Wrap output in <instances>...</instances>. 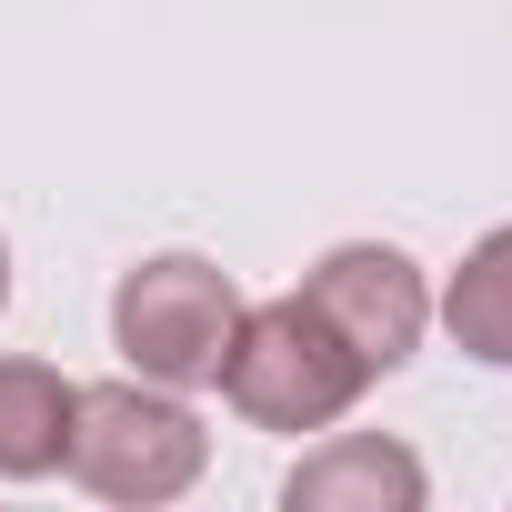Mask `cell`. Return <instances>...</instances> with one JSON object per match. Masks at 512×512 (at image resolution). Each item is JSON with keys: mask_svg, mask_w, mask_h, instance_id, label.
Returning <instances> with one entry per match:
<instances>
[{"mask_svg": "<svg viewBox=\"0 0 512 512\" xmlns=\"http://www.w3.org/2000/svg\"><path fill=\"white\" fill-rule=\"evenodd\" d=\"M61 472L111 512H161L211 472V432H201L191 392H171V382H141V372L81 382V422H71Z\"/></svg>", "mask_w": 512, "mask_h": 512, "instance_id": "cell-2", "label": "cell"}, {"mask_svg": "<svg viewBox=\"0 0 512 512\" xmlns=\"http://www.w3.org/2000/svg\"><path fill=\"white\" fill-rule=\"evenodd\" d=\"M432 322L452 332L462 362L512 372V221H492V231L462 251V262H452V282L432 292Z\"/></svg>", "mask_w": 512, "mask_h": 512, "instance_id": "cell-7", "label": "cell"}, {"mask_svg": "<svg viewBox=\"0 0 512 512\" xmlns=\"http://www.w3.org/2000/svg\"><path fill=\"white\" fill-rule=\"evenodd\" d=\"M422 502H432V472L392 432H322L282 472V512H422Z\"/></svg>", "mask_w": 512, "mask_h": 512, "instance_id": "cell-5", "label": "cell"}, {"mask_svg": "<svg viewBox=\"0 0 512 512\" xmlns=\"http://www.w3.org/2000/svg\"><path fill=\"white\" fill-rule=\"evenodd\" d=\"M302 302L362 352L372 382L402 372L422 352V332H432V282H422V262L402 241H332L322 262L302 272Z\"/></svg>", "mask_w": 512, "mask_h": 512, "instance_id": "cell-4", "label": "cell"}, {"mask_svg": "<svg viewBox=\"0 0 512 512\" xmlns=\"http://www.w3.org/2000/svg\"><path fill=\"white\" fill-rule=\"evenodd\" d=\"M372 392V372H362V352L302 302V292H282V302H241V322H231V352H221V402L251 422V432H332V422H352V402Z\"/></svg>", "mask_w": 512, "mask_h": 512, "instance_id": "cell-1", "label": "cell"}, {"mask_svg": "<svg viewBox=\"0 0 512 512\" xmlns=\"http://www.w3.org/2000/svg\"><path fill=\"white\" fill-rule=\"evenodd\" d=\"M0 312H11V241H0Z\"/></svg>", "mask_w": 512, "mask_h": 512, "instance_id": "cell-8", "label": "cell"}, {"mask_svg": "<svg viewBox=\"0 0 512 512\" xmlns=\"http://www.w3.org/2000/svg\"><path fill=\"white\" fill-rule=\"evenodd\" d=\"M231 322H241V282L211 262V251H141V262L111 282V352L141 382H171V392L221 382Z\"/></svg>", "mask_w": 512, "mask_h": 512, "instance_id": "cell-3", "label": "cell"}, {"mask_svg": "<svg viewBox=\"0 0 512 512\" xmlns=\"http://www.w3.org/2000/svg\"><path fill=\"white\" fill-rule=\"evenodd\" d=\"M81 382L41 352H0V482H51L71 462Z\"/></svg>", "mask_w": 512, "mask_h": 512, "instance_id": "cell-6", "label": "cell"}]
</instances>
